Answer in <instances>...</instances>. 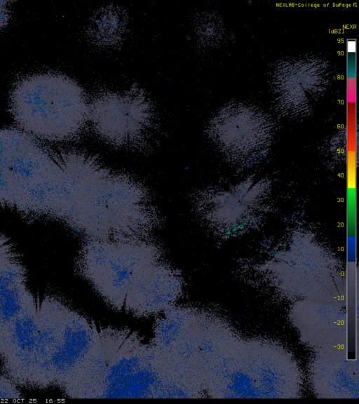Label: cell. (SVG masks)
I'll list each match as a JSON object with an SVG mask.
<instances>
[{
  "mask_svg": "<svg viewBox=\"0 0 359 404\" xmlns=\"http://www.w3.org/2000/svg\"><path fill=\"white\" fill-rule=\"evenodd\" d=\"M38 302L32 295L0 337L5 375L20 386L43 389Z\"/></svg>",
  "mask_w": 359,
  "mask_h": 404,
  "instance_id": "7",
  "label": "cell"
},
{
  "mask_svg": "<svg viewBox=\"0 0 359 404\" xmlns=\"http://www.w3.org/2000/svg\"><path fill=\"white\" fill-rule=\"evenodd\" d=\"M9 107L22 130L41 140H73L88 122L89 104L83 89L57 73L34 74L19 79L11 92Z\"/></svg>",
  "mask_w": 359,
  "mask_h": 404,
  "instance_id": "3",
  "label": "cell"
},
{
  "mask_svg": "<svg viewBox=\"0 0 359 404\" xmlns=\"http://www.w3.org/2000/svg\"><path fill=\"white\" fill-rule=\"evenodd\" d=\"M77 375L63 391L76 398H193L196 386L153 344L134 332L104 328Z\"/></svg>",
  "mask_w": 359,
  "mask_h": 404,
  "instance_id": "1",
  "label": "cell"
},
{
  "mask_svg": "<svg viewBox=\"0 0 359 404\" xmlns=\"http://www.w3.org/2000/svg\"><path fill=\"white\" fill-rule=\"evenodd\" d=\"M77 151H53L33 136L0 128V205L65 224Z\"/></svg>",
  "mask_w": 359,
  "mask_h": 404,
  "instance_id": "2",
  "label": "cell"
},
{
  "mask_svg": "<svg viewBox=\"0 0 359 404\" xmlns=\"http://www.w3.org/2000/svg\"><path fill=\"white\" fill-rule=\"evenodd\" d=\"M122 20L117 13L111 11L101 15L99 21L97 22L96 27L98 29L97 34L102 39H114L121 32L120 27L122 28Z\"/></svg>",
  "mask_w": 359,
  "mask_h": 404,
  "instance_id": "10",
  "label": "cell"
},
{
  "mask_svg": "<svg viewBox=\"0 0 359 404\" xmlns=\"http://www.w3.org/2000/svg\"><path fill=\"white\" fill-rule=\"evenodd\" d=\"M23 396L15 384L6 375L0 374V399H22Z\"/></svg>",
  "mask_w": 359,
  "mask_h": 404,
  "instance_id": "11",
  "label": "cell"
},
{
  "mask_svg": "<svg viewBox=\"0 0 359 404\" xmlns=\"http://www.w3.org/2000/svg\"><path fill=\"white\" fill-rule=\"evenodd\" d=\"M88 121L101 138L121 147L147 145L155 128L153 107L138 89L95 95L89 104Z\"/></svg>",
  "mask_w": 359,
  "mask_h": 404,
  "instance_id": "6",
  "label": "cell"
},
{
  "mask_svg": "<svg viewBox=\"0 0 359 404\" xmlns=\"http://www.w3.org/2000/svg\"><path fill=\"white\" fill-rule=\"evenodd\" d=\"M49 386L64 391L95 346L99 331L83 316L52 297L38 303Z\"/></svg>",
  "mask_w": 359,
  "mask_h": 404,
  "instance_id": "5",
  "label": "cell"
},
{
  "mask_svg": "<svg viewBox=\"0 0 359 404\" xmlns=\"http://www.w3.org/2000/svg\"><path fill=\"white\" fill-rule=\"evenodd\" d=\"M161 257L160 248L147 238L91 239L83 245L76 264L106 303L122 309L131 283Z\"/></svg>",
  "mask_w": 359,
  "mask_h": 404,
  "instance_id": "4",
  "label": "cell"
},
{
  "mask_svg": "<svg viewBox=\"0 0 359 404\" xmlns=\"http://www.w3.org/2000/svg\"><path fill=\"white\" fill-rule=\"evenodd\" d=\"M182 290L181 275L158 260L144 269L131 283L123 308L136 316L157 314L172 307Z\"/></svg>",
  "mask_w": 359,
  "mask_h": 404,
  "instance_id": "8",
  "label": "cell"
},
{
  "mask_svg": "<svg viewBox=\"0 0 359 404\" xmlns=\"http://www.w3.org/2000/svg\"><path fill=\"white\" fill-rule=\"evenodd\" d=\"M9 1H0V29L4 28L9 22L11 11L8 4Z\"/></svg>",
  "mask_w": 359,
  "mask_h": 404,
  "instance_id": "12",
  "label": "cell"
},
{
  "mask_svg": "<svg viewBox=\"0 0 359 404\" xmlns=\"http://www.w3.org/2000/svg\"><path fill=\"white\" fill-rule=\"evenodd\" d=\"M27 281L26 269L15 246L0 234V292Z\"/></svg>",
  "mask_w": 359,
  "mask_h": 404,
  "instance_id": "9",
  "label": "cell"
}]
</instances>
